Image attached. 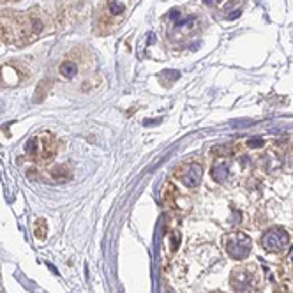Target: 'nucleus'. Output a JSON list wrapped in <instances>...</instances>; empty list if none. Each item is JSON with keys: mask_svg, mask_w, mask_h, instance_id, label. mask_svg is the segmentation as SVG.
Returning <instances> with one entry per match:
<instances>
[{"mask_svg": "<svg viewBox=\"0 0 293 293\" xmlns=\"http://www.w3.org/2000/svg\"><path fill=\"white\" fill-rule=\"evenodd\" d=\"M48 16L41 11L25 14H2L0 16V39L7 42H30L44 34Z\"/></svg>", "mask_w": 293, "mask_h": 293, "instance_id": "nucleus-1", "label": "nucleus"}, {"mask_svg": "<svg viewBox=\"0 0 293 293\" xmlns=\"http://www.w3.org/2000/svg\"><path fill=\"white\" fill-rule=\"evenodd\" d=\"M25 150L30 159L48 161L52 159L53 154H55V143H53V138L44 133V134H39V136L30 138Z\"/></svg>", "mask_w": 293, "mask_h": 293, "instance_id": "nucleus-2", "label": "nucleus"}, {"mask_svg": "<svg viewBox=\"0 0 293 293\" xmlns=\"http://www.w3.org/2000/svg\"><path fill=\"white\" fill-rule=\"evenodd\" d=\"M290 244V237L284 230L281 228H272L268 231H265L263 237H261V246H263L267 251L272 253H281L288 248Z\"/></svg>", "mask_w": 293, "mask_h": 293, "instance_id": "nucleus-3", "label": "nucleus"}, {"mask_svg": "<svg viewBox=\"0 0 293 293\" xmlns=\"http://www.w3.org/2000/svg\"><path fill=\"white\" fill-rule=\"evenodd\" d=\"M226 251L235 260H242L251 251V238L244 233H233L226 240Z\"/></svg>", "mask_w": 293, "mask_h": 293, "instance_id": "nucleus-4", "label": "nucleus"}, {"mask_svg": "<svg viewBox=\"0 0 293 293\" xmlns=\"http://www.w3.org/2000/svg\"><path fill=\"white\" fill-rule=\"evenodd\" d=\"M126 11V2L124 0H106L105 7H103V18L101 21H120V16Z\"/></svg>", "mask_w": 293, "mask_h": 293, "instance_id": "nucleus-5", "label": "nucleus"}, {"mask_svg": "<svg viewBox=\"0 0 293 293\" xmlns=\"http://www.w3.org/2000/svg\"><path fill=\"white\" fill-rule=\"evenodd\" d=\"M202 175H203L202 164L191 163V164H189V168L184 172L182 180H184V184H186L187 187H196L200 182H202Z\"/></svg>", "mask_w": 293, "mask_h": 293, "instance_id": "nucleus-6", "label": "nucleus"}, {"mask_svg": "<svg viewBox=\"0 0 293 293\" xmlns=\"http://www.w3.org/2000/svg\"><path fill=\"white\" fill-rule=\"evenodd\" d=\"M59 75L65 80H72L78 75V64L75 60H64L59 65Z\"/></svg>", "mask_w": 293, "mask_h": 293, "instance_id": "nucleus-7", "label": "nucleus"}, {"mask_svg": "<svg viewBox=\"0 0 293 293\" xmlns=\"http://www.w3.org/2000/svg\"><path fill=\"white\" fill-rule=\"evenodd\" d=\"M50 175H52L55 180H59V182H65V180L71 179L72 169L69 164H59V166H55L52 172H50Z\"/></svg>", "mask_w": 293, "mask_h": 293, "instance_id": "nucleus-8", "label": "nucleus"}, {"mask_svg": "<svg viewBox=\"0 0 293 293\" xmlns=\"http://www.w3.org/2000/svg\"><path fill=\"white\" fill-rule=\"evenodd\" d=\"M228 175H230L228 163L219 161L217 164H214V168H212V177H214V180H217V182H225V180L228 179Z\"/></svg>", "mask_w": 293, "mask_h": 293, "instance_id": "nucleus-9", "label": "nucleus"}, {"mask_svg": "<svg viewBox=\"0 0 293 293\" xmlns=\"http://www.w3.org/2000/svg\"><path fill=\"white\" fill-rule=\"evenodd\" d=\"M231 283H233L237 293H242V290H246V293L249 291V277L246 276V272H237V276L233 277Z\"/></svg>", "mask_w": 293, "mask_h": 293, "instance_id": "nucleus-10", "label": "nucleus"}, {"mask_svg": "<svg viewBox=\"0 0 293 293\" xmlns=\"http://www.w3.org/2000/svg\"><path fill=\"white\" fill-rule=\"evenodd\" d=\"M261 143H263V141L258 140V138H256V140H249V141H248V145H249V146H260Z\"/></svg>", "mask_w": 293, "mask_h": 293, "instance_id": "nucleus-11", "label": "nucleus"}, {"mask_svg": "<svg viewBox=\"0 0 293 293\" xmlns=\"http://www.w3.org/2000/svg\"><path fill=\"white\" fill-rule=\"evenodd\" d=\"M203 2H205V4H209V6H212V4H214L215 0H203Z\"/></svg>", "mask_w": 293, "mask_h": 293, "instance_id": "nucleus-12", "label": "nucleus"}, {"mask_svg": "<svg viewBox=\"0 0 293 293\" xmlns=\"http://www.w3.org/2000/svg\"><path fill=\"white\" fill-rule=\"evenodd\" d=\"M166 293H172V290H169V288H168V290H166Z\"/></svg>", "mask_w": 293, "mask_h": 293, "instance_id": "nucleus-13", "label": "nucleus"}]
</instances>
